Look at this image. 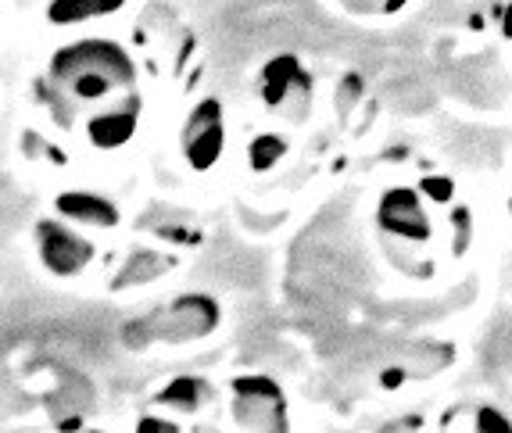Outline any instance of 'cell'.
Segmentation results:
<instances>
[{"instance_id":"1","label":"cell","mask_w":512,"mask_h":433,"mask_svg":"<svg viewBox=\"0 0 512 433\" xmlns=\"http://www.w3.org/2000/svg\"><path fill=\"white\" fill-rule=\"evenodd\" d=\"M51 83L72 101H101L137 83V61L115 40H79L51 58Z\"/></svg>"},{"instance_id":"2","label":"cell","mask_w":512,"mask_h":433,"mask_svg":"<svg viewBox=\"0 0 512 433\" xmlns=\"http://www.w3.org/2000/svg\"><path fill=\"white\" fill-rule=\"evenodd\" d=\"M222 312L212 298L205 294H187L165 305L162 312L147 315L140 326H129L126 337L137 333V340H129V348H147L151 340H169V344H183V340H201L219 326Z\"/></svg>"},{"instance_id":"3","label":"cell","mask_w":512,"mask_h":433,"mask_svg":"<svg viewBox=\"0 0 512 433\" xmlns=\"http://www.w3.org/2000/svg\"><path fill=\"white\" fill-rule=\"evenodd\" d=\"M233 419L248 433H287V398L269 376H237Z\"/></svg>"},{"instance_id":"4","label":"cell","mask_w":512,"mask_h":433,"mask_svg":"<svg viewBox=\"0 0 512 433\" xmlns=\"http://www.w3.org/2000/svg\"><path fill=\"white\" fill-rule=\"evenodd\" d=\"M222 104L215 97H205L194 104L187 126H183V158L194 172H208L226 151V122H222Z\"/></svg>"},{"instance_id":"5","label":"cell","mask_w":512,"mask_h":433,"mask_svg":"<svg viewBox=\"0 0 512 433\" xmlns=\"http://www.w3.org/2000/svg\"><path fill=\"white\" fill-rule=\"evenodd\" d=\"M36 247H40L43 269L61 276V280L79 276L90 265V258H94V244L58 219L36 222Z\"/></svg>"},{"instance_id":"6","label":"cell","mask_w":512,"mask_h":433,"mask_svg":"<svg viewBox=\"0 0 512 433\" xmlns=\"http://www.w3.org/2000/svg\"><path fill=\"white\" fill-rule=\"evenodd\" d=\"M376 222L387 237L409 240V244H423L430 240V215L423 208V194L412 187H394L380 197L376 204Z\"/></svg>"},{"instance_id":"7","label":"cell","mask_w":512,"mask_h":433,"mask_svg":"<svg viewBox=\"0 0 512 433\" xmlns=\"http://www.w3.org/2000/svg\"><path fill=\"white\" fill-rule=\"evenodd\" d=\"M137 122H140V97L129 94L126 104H119V108L94 111V115L83 122V133L97 151H115V147H122V144L133 140Z\"/></svg>"},{"instance_id":"8","label":"cell","mask_w":512,"mask_h":433,"mask_svg":"<svg viewBox=\"0 0 512 433\" xmlns=\"http://www.w3.org/2000/svg\"><path fill=\"white\" fill-rule=\"evenodd\" d=\"M54 208H58L61 219L76 222V226H97V230H115L122 219L115 201L90 194V190H65V194H58Z\"/></svg>"},{"instance_id":"9","label":"cell","mask_w":512,"mask_h":433,"mask_svg":"<svg viewBox=\"0 0 512 433\" xmlns=\"http://www.w3.org/2000/svg\"><path fill=\"white\" fill-rule=\"evenodd\" d=\"M301 72H305V68H301V61L294 58V54H276V58L265 61L262 72H258V97H262L265 108L269 111L287 108Z\"/></svg>"},{"instance_id":"10","label":"cell","mask_w":512,"mask_h":433,"mask_svg":"<svg viewBox=\"0 0 512 433\" xmlns=\"http://www.w3.org/2000/svg\"><path fill=\"white\" fill-rule=\"evenodd\" d=\"M129 0H51L47 18L54 26H76V22H90V18L115 15L126 8Z\"/></svg>"},{"instance_id":"11","label":"cell","mask_w":512,"mask_h":433,"mask_svg":"<svg viewBox=\"0 0 512 433\" xmlns=\"http://www.w3.org/2000/svg\"><path fill=\"white\" fill-rule=\"evenodd\" d=\"M205 398H208V383L197 380V376H180V380H172L169 387L158 394L162 405L180 408V412H197V408L205 405Z\"/></svg>"},{"instance_id":"12","label":"cell","mask_w":512,"mask_h":433,"mask_svg":"<svg viewBox=\"0 0 512 433\" xmlns=\"http://www.w3.org/2000/svg\"><path fill=\"white\" fill-rule=\"evenodd\" d=\"M169 269V262H165L162 255H154V251H140V255H129L126 265H122V272L115 276V287H129V283H147L154 280V276H162V272Z\"/></svg>"},{"instance_id":"13","label":"cell","mask_w":512,"mask_h":433,"mask_svg":"<svg viewBox=\"0 0 512 433\" xmlns=\"http://www.w3.org/2000/svg\"><path fill=\"white\" fill-rule=\"evenodd\" d=\"M283 154H287V140H283V136H276V133H262V136H255V140H251L248 165L255 172H269L273 165H280Z\"/></svg>"},{"instance_id":"14","label":"cell","mask_w":512,"mask_h":433,"mask_svg":"<svg viewBox=\"0 0 512 433\" xmlns=\"http://www.w3.org/2000/svg\"><path fill=\"white\" fill-rule=\"evenodd\" d=\"M419 194L430 197V201L444 204V201H452L455 197V183L452 179H444V176H427L423 183H419Z\"/></svg>"},{"instance_id":"15","label":"cell","mask_w":512,"mask_h":433,"mask_svg":"<svg viewBox=\"0 0 512 433\" xmlns=\"http://www.w3.org/2000/svg\"><path fill=\"white\" fill-rule=\"evenodd\" d=\"M477 433H512V423L498 412V408L484 405L477 412Z\"/></svg>"},{"instance_id":"16","label":"cell","mask_w":512,"mask_h":433,"mask_svg":"<svg viewBox=\"0 0 512 433\" xmlns=\"http://www.w3.org/2000/svg\"><path fill=\"white\" fill-rule=\"evenodd\" d=\"M359 97H362V79L359 76H344V83L337 86L333 101H337V108H341V111H351Z\"/></svg>"},{"instance_id":"17","label":"cell","mask_w":512,"mask_h":433,"mask_svg":"<svg viewBox=\"0 0 512 433\" xmlns=\"http://www.w3.org/2000/svg\"><path fill=\"white\" fill-rule=\"evenodd\" d=\"M137 433H180V426L169 423V419H158V416H144L137 423Z\"/></svg>"},{"instance_id":"18","label":"cell","mask_w":512,"mask_h":433,"mask_svg":"<svg viewBox=\"0 0 512 433\" xmlns=\"http://www.w3.org/2000/svg\"><path fill=\"white\" fill-rule=\"evenodd\" d=\"M502 33H505V40H512V0L505 4V15H502Z\"/></svg>"},{"instance_id":"19","label":"cell","mask_w":512,"mask_h":433,"mask_svg":"<svg viewBox=\"0 0 512 433\" xmlns=\"http://www.w3.org/2000/svg\"><path fill=\"white\" fill-rule=\"evenodd\" d=\"M79 419H69V423H61V433H76Z\"/></svg>"},{"instance_id":"20","label":"cell","mask_w":512,"mask_h":433,"mask_svg":"<svg viewBox=\"0 0 512 433\" xmlns=\"http://www.w3.org/2000/svg\"><path fill=\"white\" fill-rule=\"evenodd\" d=\"M86 433H97V430H86Z\"/></svg>"}]
</instances>
